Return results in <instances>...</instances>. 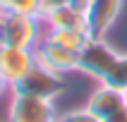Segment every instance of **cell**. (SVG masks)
Instances as JSON below:
<instances>
[{
  "mask_svg": "<svg viewBox=\"0 0 127 122\" xmlns=\"http://www.w3.org/2000/svg\"><path fill=\"white\" fill-rule=\"evenodd\" d=\"M43 19L41 17H29V14L7 12L0 24V46H14V48H31L38 46L43 38Z\"/></svg>",
  "mask_w": 127,
  "mask_h": 122,
  "instance_id": "6da1fadb",
  "label": "cell"
},
{
  "mask_svg": "<svg viewBox=\"0 0 127 122\" xmlns=\"http://www.w3.org/2000/svg\"><path fill=\"white\" fill-rule=\"evenodd\" d=\"M55 117H58L55 100L17 91L10 93L5 122H55Z\"/></svg>",
  "mask_w": 127,
  "mask_h": 122,
  "instance_id": "7a4b0ae2",
  "label": "cell"
},
{
  "mask_svg": "<svg viewBox=\"0 0 127 122\" xmlns=\"http://www.w3.org/2000/svg\"><path fill=\"white\" fill-rule=\"evenodd\" d=\"M118 60H120V53L113 46H108L106 38H89V43L82 50L79 74H89L98 81H106Z\"/></svg>",
  "mask_w": 127,
  "mask_h": 122,
  "instance_id": "3957f363",
  "label": "cell"
},
{
  "mask_svg": "<svg viewBox=\"0 0 127 122\" xmlns=\"http://www.w3.org/2000/svg\"><path fill=\"white\" fill-rule=\"evenodd\" d=\"M34 55H36V65H41L46 70L55 72L60 77H67L72 72H79V60H82V53L77 50H70V48H63L58 43H50L46 38L38 41V46L34 48Z\"/></svg>",
  "mask_w": 127,
  "mask_h": 122,
  "instance_id": "277c9868",
  "label": "cell"
},
{
  "mask_svg": "<svg viewBox=\"0 0 127 122\" xmlns=\"http://www.w3.org/2000/svg\"><path fill=\"white\" fill-rule=\"evenodd\" d=\"M65 89V77L55 74V72L46 70L41 65H36L34 70L24 74V77L12 86V91L17 93H29V96H41V98L55 100Z\"/></svg>",
  "mask_w": 127,
  "mask_h": 122,
  "instance_id": "5b68a950",
  "label": "cell"
},
{
  "mask_svg": "<svg viewBox=\"0 0 127 122\" xmlns=\"http://www.w3.org/2000/svg\"><path fill=\"white\" fill-rule=\"evenodd\" d=\"M125 0H91L84 10L89 38H106L122 12Z\"/></svg>",
  "mask_w": 127,
  "mask_h": 122,
  "instance_id": "8992f818",
  "label": "cell"
},
{
  "mask_svg": "<svg viewBox=\"0 0 127 122\" xmlns=\"http://www.w3.org/2000/svg\"><path fill=\"white\" fill-rule=\"evenodd\" d=\"M36 67V55L31 48H14V46H0V72L10 84H17L24 74Z\"/></svg>",
  "mask_w": 127,
  "mask_h": 122,
  "instance_id": "52a82bcc",
  "label": "cell"
},
{
  "mask_svg": "<svg viewBox=\"0 0 127 122\" xmlns=\"http://www.w3.org/2000/svg\"><path fill=\"white\" fill-rule=\"evenodd\" d=\"M86 108H89V110H91V113L103 122V120H108L110 115H115V113H120L122 108H127V96H125L122 89L101 81L98 89L89 96Z\"/></svg>",
  "mask_w": 127,
  "mask_h": 122,
  "instance_id": "ba28073f",
  "label": "cell"
},
{
  "mask_svg": "<svg viewBox=\"0 0 127 122\" xmlns=\"http://www.w3.org/2000/svg\"><path fill=\"white\" fill-rule=\"evenodd\" d=\"M41 19L46 24V29H82V31H86L84 10H79V7L70 5V2L48 12V14H43Z\"/></svg>",
  "mask_w": 127,
  "mask_h": 122,
  "instance_id": "9c48e42d",
  "label": "cell"
},
{
  "mask_svg": "<svg viewBox=\"0 0 127 122\" xmlns=\"http://www.w3.org/2000/svg\"><path fill=\"white\" fill-rule=\"evenodd\" d=\"M43 38L50 41V43H58L63 48L77 50V53H82L84 46L89 43V34L82 31V29H46Z\"/></svg>",
  "mask_w": 127,
  "mask_h": 122,
  "instance_id": "30bf717a",
  "label": "cell"
},
{
  "mask_svg": "<svg viewBox=\"0 0 127 122\" xmlns=\"http://www.w3.org/2000/svg\"><path fill=\"white\" fill-rule=\"evenodd\" d=\"M7 12L29 14V17H41V0H7Z\"/></svg>",
  "mask_w": 127,
  "mask_h": 122,
  "instance_id": "8fae6325",
  "label": "cell"
},
{
  "mask_svg": "<svg viewBox=\"0 0 127 122\" xmlns=\"http://www.w3.org/2000/svg\"><path fill=\"white\" fill-rule=\"evenodd\" d=\"M103 84L118 86V89H122V91L127 89V55H122V53H120V60L115 62L113 72L108 74V79L103 81Z\"/></svg>",
  "mask_w": 127,
  "mask_h": 122,
  "instance_id": "7c38bea8",
  "label": "cell"
},
{
  "mask_svg": "<svg viewBox=\"0 0 127 122\" xmlns=\"http://www.w3.org/2000/svg\"><path fill=\"white\" fill-rule=\"evenodd\" d=\"M55 122H101L96 115L89 110V108H82V110H70V113H58Z\"/></svg>",
  "mask_w": 127,
  "mask_h": 122,
  "instance_id": "4fadbf2b",
  "label": "cell"
},
{
  "mask_svg": "<svg viewBox=\"0 0 127 122\" xmlns=\"http://www.w3.org/2000/svg\"><path fill=\"white\" fill-rule=\"evenodd\" d=\"M67 2H70V0H41V17L53 12V10H58V7L67 5Z\"/></svg>",
  "mask_w": 127,
  "mask_h": 122,
  "instance_id": "5bb4252c",
  "label": "cell"
},
{
  "mask_svg": "<svg viewBox=\"0 0 127 122\" xmlns=\"http://www.w3.org/2000/svg\"><path fill=\"white\" fill-rule=\"evenodd\" d=\"M7 93H12V84L2 77V72H0V98H5Z\"/></svg>",
  "mask_w": 127,
  "mask_h": 122,
  "instance_id": "9a60e30c",
  "label": "cell"
},
{
  "mask_svg": "<svg viewBox=\"0 0 127 122\" xmlns=\"http://www.w3.org/2000/svg\"><path fill=\"white\" fill-rule=\"evenodd\" d=\"M103 122H127V108H122L120 113L110 115V117H108V120H103Z\"/></svg>",
  "mask_w": 127,
  "mask_h": 122,
  "instance_id": "2e32d148",
  "label": "cell"
},
{
  "mask_svg": "<svg viewBox=\"0 0 127 122\" xmlns=\"http://www.w3.org/2000/svg\"><path fill=\"white\" fill-rule=\"evenodd\" d=\"M89 2H91V0H70V5L79 7V10H86V7H89Z\"/></svg>",
  "mask_w": 127,
  "mask_h": 122,
  "instance_id": "e0dca14e",
  "label": "cell"
},
{
  "mask_svg": "<svg viewBox=\"0 0 127 122\" xmlns=\"http://www.w3.org/2000/svg\"><path fill=\"white\" fill-rule=\"evenodd\" d=\"M2 17H5V10H2V7H0V24H2Z\"/></svg>",
  "mask_w": 127,
  "mask_h": 122,
  "instance_id": "ac0fdd59",
  "label": "cell"
},
{
  "mask_svg": "<svg viewBox=\"0 0 127 122\" xmlns=\"http://www.w3.org/2000/svg\"><path fill=\"white\" fill-rule=\"evenodd\" d=\"M0 7H2V10H5V7H7V0H0Z\"/></svg>",
  "mask_w": 127,
  "mask_h": 122,
  "instance_id": "d6986e66",
  "label": "cell"
},
{
  "mask_svg": "<svg viewBox=\"0 0 127 122\" xmlns=\"http://www.w3.org/2000/svg\"><path fill=\"white\" fill-rule=\"evenodd\" d=\"M125 96H127V89H125Z\"/></svg>",
  "mask_w": 127,
  "mask_h": 122,
  "instance_id": "ffe728a7",
  "label": "cell"
}]
</instances>
